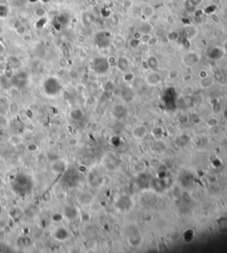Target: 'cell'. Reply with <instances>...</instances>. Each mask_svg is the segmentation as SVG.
<instances>
[{"label":"cell","mask_w":227,"mask_h":253,"mask_svg":"<svg viewBox=\"0 0 227 253\" xmlns=\"http://www.w3.org/2000/svg\"><path fill=\"white\" fill-rule=\"evenodd\" d=\"M12 190L18 195L26 196L32 191L33 181L30 176L25 173H17L12 182Z\"/></svg>","instance_id":"obj_1"},{"label":"cell","mask_w":227,"mask_h":253,"mask_svg":"<svg viewBox=\"0 0 227 253\" xmlns=\"http://www.w3.org/2000/svg\"><path fill=\"white\" fill-rule=\"evenodd\" d=\"M43 91L48 97H56L62 91V85L57 77L50 76L44 81Z\"/></svg>","instance_id":"obj_2"},{"label":"cell","mask_w":227,"mask_h":253,"mask_svg":"<svg viewBox=\"0 0 227 253\" xmlns=\"http://www.w3.org/2000/svg\"><path fill=\"white\" fill-rule=\"evenodd\" d=\"M110 64L107 58L104 57H96L91 63V67L93 72L97 74H105L110 68Z\"/></svg>","instance_id":"obj_3"},{"label":"cell","mask_w":227,"mask_h":253,"mask_svg":"<svg viewBox=\"0 0 227 253\" xmlns=\"http://www.w3.org/2000/svg\"><path fill=\"white\" fill-rule=\"evenodd\" d=\"M95 42L99 47L107 48L111 43V33L107 30L98 32L95 36Z\"/></svg>","instance_id":"obj_4"},{"label":"cell","mask_w":227,"mask_h":253,"mask_svg":"<svg viewBox=\"0 0 227 253\" xmlns=\"http://www.w3.org/2000/svg\"><path fill=\"white\" fill-rule=\"evenodd\" d=\"M162 81V76L158 70H151L145 76V82L150 87H156Z\"/></svg>","instance_id":"obj_5"},{"label":"cell","mask_w":227,"mask_h":253,"mask_svg":"<svg viewBox=\"0 0 227 253\" xmlns=\"http://www.w3.org/2000/svg\"><path fill=\"white\" fill-rule=\"evenodd\" d=\"M225 54V51L224 49L223 46H219V45H215V46H211L210 48H208V50L207 51V56L210 60L217 61L220 60Z\"/></svg>","instance_id":"obj_6"},{"label":"cell","mask_w":227,"mask_h":253,"mask_svg":"<svg viewBox=\"0 0 227 253\" xmlns=\"http://www.w3.org/2000/svg\"><path fill=\"white\" fill-rule=\"evenodd\" d=\"M127 241L130 246L137 248L139 247L143 243V237L138 229H131V233L128 234Z\"/></svg>","instance_id":"obj_7"},{"label":"cell","mask_w":227,"mask_h":253,"mask_svg":"<svg viewBox=\"0 0 227 253\" xmlns=\"http://www.w3.org/2000/svg\"><path fill=\"white\" fill-rule=\"evenodd\" d=\"M200 60H201V57L197 52L189 51L183 56L182 62L187 67H192L197 65L200 62Z\"/></svg>","instance_id":"obj_8"},{"label":"cell","mask_w":227,"mask_h":253,"mask_svg":"<svg viewBox=\"0 0 227 253\" xmlns=\"http://www.w3.org/2000/svg\"><path fill=\"white\" fill-rule=\"evenodd\" d=\"M62 214L64 216V219H66L69 221H75L79 218L80 212H79L78 208H76L74 205H67L63 209Z\"/></svg>","instance_id":"obj_9"},{"label":"cell","mask_w":227,"mask_h":253,"mask_svg":"<svg viewBox=\"0 0 227 253\" xmlns=\"http://www.w3.org/2000/svg\"><path fill=\"white\" fill-rule=\"evenodd\" d=\"M69 22V17L66 13H61L58 14L54 20H52V26L56 30H61L62 29H65Z\"/></svg>","instance_id":"obj_10"},{"label":"cell","mask_w":227,"mask_h":253,"mask_svg":"<svg viewBox=\"0 0 227 253\" xmlns=\"http://www.w3.org/2000/svg\"><path fill=\"white\" fill-rule=\"evenodd\" d=\"M28 74L25 72H18L17 74H13L11 78V82L12 85L16 87H22L27 84L28 81Z\"/></svg>","instance_id":"obj_11"},{"label":"cell","mask_w":227,"mask_h":253,"mask_svg":"<svg viewBox=\"0 0 227 253\" xmlns=\"http://www.w3.org/2000/svg\"><path fill=\"white\" fill-rule=\"evenodd\" d=\"M116 208L122 212L129 211L132 208V200L128 196H122L116 201Z\"/></svg>","instance_id":"obj_12"},{"label":"cell","mask_w":227,"mask_h":253,"mask_svg":"<svg viewBox=\"0 0 227 253\" xmlns=\"http://www.w3.org/2000/svg\"><path fill=\"white\" fill-rule=\"evenodd\" d=\"M116 68L121 72V73H125L129 71L131 68V61L130 60L125 57V56H120L116 59V63H115Z\"/></svg>","instance_id":"obj_13"},{"label":"cell","mask_w":227,"mask_h":253,"mask_svg":"<svg viewBox=\"0 0 227 253\" xmlns=\"http://www.w3.org/2000/svg\"><path fill=\"white\" fill-rule=\"evenodd\" d=\"M51 170L55 174H63L67 170V163L63 159H57L53 160L51 164Z\"/></svg>","instance_id":"obj_14"},{"label":"cell","mask_w":227,"mask_h":253,"mask_svg":"<svg viewBox=\"0 0 227 253\" xmlns=\"http://www.w3.org/2000/svg\"><path fill=\"white\" fill-rule=\"evenodd\" d=\"M63 182L66 184H68L69 187H72L74 184H75V182H77L78 176L76 171H75L74 169H69V170H66L63 173Z\"/></svg>","instance_id":"obj_15"},{"label":"cell","mask_w":227,"mask_h":253,"mask_svg":"<svg viewBox=\"0 0 227 253\" xmlns=\"http://www.w3.org/2000/svg\"><path fill=\"white\" fill-rule=\"evenodd\" d=\"M53 237L59 242L67 241L69 237V232L65 227H59L53 232Z\"/></svg>","instance_id":"obj_16"},{"label":"cell","mask_w":227,"mask_h":253,"mask_svg":"<svg viewBox=\"0 0 227 253\" xmlns=\"http://www.w3.org/2000/svg\"><path fill=\"white\" fill-rule=\"evenodd\" d=\"M112 113L116 120H122L127 113L126 106L123 104H116L113 105V109H112Z\"/></svg>","instance_id":"obj_17"},{"label":"cell","mask_w":227,"mask_h":253,"mask_svg":"<svg viewBox=\"0 0 227 253\" xmlns=\"http://www.w3.org/2000/svg\"><path fill=\"white\" fill-rule=\"evenodd\" d=\"M147 135V128L143 125L135 127L132 130V136L137 140H142Z\"/></svg>","instance_id":"obj_18"},{"label":"cell","mask_w":227,"mask_h":253,"mask_svg":"<svg viewBox=\"0 0 227 253\" xmlns=\"http://www.w3.org/2000/svg\"><path fill=\"white\" fill-rule=\"evenodd\" d=\"M200 88L202 90H208L215 85V81L211 76H207L205 78H201L199 81Z\"/></svg>","instance_id":"obj_19"},{"label":"cell","mask_w":227,"mask_h":253,"mask_svg":"<svg viewBox=\"0 0 227 253\" xmlns=\"http://www.w3.org/2000/svg\"><path fill=\"white\" fill-rule=\"evenodd\" d=\"M165 134V130L161 126H156L151 130V135L155 141H160L163 138Z\"/></svg>","instance_id":"obj_20"},{"label":"cell","mask_w":227,"mask_h":253,"mask_svg":"<svg viewBox=\"0 0 227 253\" xmlns=\"http://www.w3.org/2000/svg\"><path fill=\"white\" fill-rule=\"evenodd\" d=\"M93 196L89 192H82L78 197V201L82 205H89L93 202Z\"/></svg>","instance_id":"obj_21"},{"label":"cell","mask_w":227,"mask_h":253,"mask_svg":"<svg viewBox=\"0 0 227 253\" xmlns=\"http://www.w3.org/2000/svg\"><path fill=\"white\" fill-rule=\"evenodd\" d=\"M145 63H146L147 68L150 70L155 71V70H158V68H159V60L157 57H155L154 55L149 56L145 61Z\"/></svg>","instance_id":"obj_22"},{"label":"cell","mask_w":227,"mask_h":253,"mask_svg":"<svg viewBox=\"0 0 227 253\" xmlns=\"http://www.w3.org/2000/svg\"><path fill=\"white\" fill-rule=\"evenodd\" d=\"M69 116L75 121H80L84 118V112L80 108H74L69 112Z\"/></svg>","instance_id":"obj_23"},{"label":"cell","mask_w":227,"mask_h":253,"mask_svg":"<svg viewBox=\"0 0 227 253\" xmlns=\"http://www.w3.org/2000/svg\"><path fill=\"white\" fill-rule=\"evenodd\" d=\"M16 244H17L18 248H20V249L28 248L31 244L30 238L29 236H20V237H18V239L16 241Z\"/></svg>","instance_id":"obj_24"},{"label":"cell","mask_w":227,"mask_h":253,"mask_svg":"<svg viewBox=\"0 0 227 253\" xmlns=\"http://www.w3.org/2000/svg\"><path fill=\"white\" fill-rule=\"evenodd\" d=\"M211 110H212V112L214 115H220L223 111H224V108H223V105L220 102L215 99L214 102L211 103Z\"/></svg>","instance_id":"obj_25"},{"label":"cell","mask_w":227,"mask_h":253,"mask_svg":"<svg viewBox=\"0 0 227 253\" xmlns=\"http://www.w3.org/2000/svg\"><path fill=\"white\" fill-rule=\"evenodd\" d=\"M9 102L5 97H1L0 98V114L1 115H5L8 112L9 109Z\"/></svg>","instance_id":"obj_26"},{"label":"cell","mask_w":227,"mask_h":253,"mask_svg":"<svg viewBox=\"0 0 227 253\" xmlns=\"http://www.w3.org/2000/svg\"><path fill=\"white\" fill-rule=\"evenodd\" d=\"M146 164L144 161H138L133 166V171L138 174H142L146 170Z\"/></svg>","instance_id":"obj_27"},{"label":"cell","mask_w":227,"mask_h":253,"mask_svg":"<svg viewBox=\"0 0 227 253\" xmlns=\"http://www.w3.org/2000/svg\"><path fill=\"white\" fill-rule=\"evenodd\" d=\"M141 12H142V14H143L144 17L147 18V19H150V18H152V17L154 16V14H155V9H154V7L151 6V5H145V6H144V7L142 8Z\"/></svg>","instance_id":"obj_28"},{"label":"cell","mask_w":227,"mask_h":253,"mask_svg":"<svg viewBox=\"0 0 227 253\" xmlns=\"http://www.w3.org/2000/svg\"><path fill=\"white\" fill-rule=\"evenodd\" d=\"M135 78H136L135 74L133 73V72L130 71V70H129V71L125 72V73H124L123 77H122L123 81H124L125 83H131V82H133L135 80Z\"/></svg>","instance_id":"obj_29"},{"label":"cell","mask_w":227,"mask_h":253,"mask_svg":"<svg viewBox=\"0 0 227 253\" xmlns=\"http://www.w3.org/2000/svg\"><path fill=\"white\" fill-rule=\"evenodd\" d=\"M8 142H9V143H10L11 145H12V146H18V145H20L21 143H22V142H23V138H22V136L20 135H13L10 136Z\"/></svg>","instance_id":"obj_30"},{"label":"cell","mask_w":227,"mask_h":253,"mask_svg":"<svg viewBox=\"0 0 227 253\" xmlns=\"http://www.w3.org/2000/svg\"><path fill=\"white\" fill-rule=\"evenodd\" d=\"M10 216L12 220L14 221H19L22 216V211L18 207H14L10 211Z\"/></svg>","instance_id":"obj_31"},{"label":"cell","mask_w":227,"mask_h":253,"mask_svg":"<svg viewBox=\"0 0 227 253\" xmlns=\"http://www.w3.org/2000/svg\"><path fill=\"white\" fill-rule=\"evenodd\" d=\"M166 37L168 38V40L170 42H174L177 41L180 37V34L177 31H170L169 33L166 34Z\"/></svg>","instance_id":"obj_32"},{"label":"cell","mask_w":227,"mask_h":253,"mask_svg":"<svg viewBox=\"0 0 227 253\" xmlns=\"http://www.w3.org/2000/svg\"><path fill=\"white\" fill-rule=\"evenodd\" d=\"M180 75V72L179 70L177 69H171L168 72V74H167V77L171 80V81H174L176 79H177Z\"/></svg>","instance_id":"obj_33"},{"label":"cell","mask_w":227,"mask_h":253,"mask_svg":"<svg viewBox=\"0 0 227 253\" xmlns=\"http://www.w3.org/2000/svg\"><path fill=\"white\" fill-rule=\"evenodd\" d=\"M218 124H219V120L217 119V117H211V118H209L206 121L207 127L209 128L217 127Z\"/></svg>","instance_id":"obj_34"},{"label":"cell","mask_w":227,"mask_h":253,"mask_svg":"<svg viewBox=\"0 0 227 253\" xmlns=\"http://www.w3.org/2000/svg\"><path fill=\"white\" fill-rule=\"evenodd\" d=\"M151 31H152V27L149 23L147 22H145L141 25L140 29H139V32L142 33V34H151Z\"/></svg>","instance_id":"obj_35"},{"label":"cell","mask_w":227,"mask_h":253,"mask_svg":"<svg viewBox=\"0 0 227 253\" xmlns=\"http://www.w3.org/2000/svg\"><path fill=\"white\" fill-rule=\"evenodd\" d=\"M7 14H8V7H7V5L0 4V17L1 18L6 17Z\"/></svg>","instance_id":"obj_36"},{"label":"cell","mask_w":227,"mask_h":253,"mask_svg":"<svg viewBox=\"0 0 227 253\" xmlns=\"http://www.w3.org/2000/svg\"><path fill=\"white\" fill-rule=\"evenodd\" d=\"M186 9L189 12H194L196 11V6L190 1V0H186Z\"/></svg>","instance_id":"obj_37"},{"label":"cell","mask_w":227,"mask_h":253,"mask_svg":"<svg viewBox=\"0 0 227 253\" xmlns=\"http://www.w3.org/2000/svg\"><path fill=\"white\" fill-rule=\"evenodd\" d=\"M18 111H19V105L17 104V103H11L10 104H9V109H8V111H10V112H12V114L14 113H17L18 112Z\"/></svg>","instance_id":"obj_38"},{"label":"cell","mask_w":227,"mask_h":253,"mask_svg":"<svg viewBox=\"0 0 227 253\" xmlns=\"http://www.w3.org/2000/svg\"><path fill=\"white\" fill-rule=\"evenodd\" d=\"M78 142H79V141H78V139H77L76 137H70V138L68 140L67 144H68L69 147H75V146H76V145L78 144Z\"/></svg>","instance_id":"obj_39"},{"label":"cell","mask_w":227,"mask_h":253,"mask_svg":"<svg viewBox=\"0 0 227 253\" xmlns=\"http://www.w3.org/2000/svg\"><path fill=\"white\" fill-rule=\"evenodd\" d=\"M17 61H20L17 58H14V57H11V58H9V64H10V66L13 68H16V67H20V65L21 64H16L15 62H17Z\"/></svg>","instance_id":"obj_40"},{"label":"cell","mask_w":227,"mask_h":253,"mask_svg":"<svg viewBox=\"0 0 227 253\" xmlns=\"http://www.w3.org/2000/svg\"><path fill=\"white\" fill-rule=\"evenodd\" d=\"M183 93H184V95L186 96V97L191 96V95L194 93V89H193V87H192V86H186V87H185L184 90H183Z\"/></svg>","instance_id":"obj_41"},{"label":"cell","mask_w":227,"mask_h":253,"mask_svg":"<svg viewBox=\"0 0 227 253\" xmlns=\"http://www.w3.org/2000/svg\"><path fill=\"white\" fill-rule=\"evenodd\" d=\"M45 13H46V12H45V10L44 8H37V10L35 11V15L37 17H38V18L44 17L45 15Z\"/></svg>","instance_id":"obj_42"},{"label":"cell","mask_w":227,"mask_h":253,"mask_svg":"<svg viewBox=\"0 0 227 253\" xmlns=\"http://www.w3.org/2000/svg\"><path fill=\"white\" fill-rule=\"evenodd\" d=\"M63 219H64V216H63V214H61V213H55L52 216V221H55V222H60V221H61Z\"/></svg>","instance_id":"obj_43"},{"label":"cell","mask_w":227,"mask_h":253,"mask_svg":"<svg viewBox=\"0 0 227 253\" xmlns=\"http://www.w3.org/2000/svg\"><path fill=\"white\" fill-rule=\"evenodd\" d=\"M152 36H153L151 34H142V36H141L140 40L142 41L143 43H147L150 41V39L152 38Z\"/></svg>","instance_id":"obj_44"},{"label":"cell","mask_w":227,"mask_h":253,"mask_svg":"<svg viewBox=\"0 0 227 253\" xmlns=\"http://www.w3.org/2000/svg\"><path fill=\"white\" fill-rule=\"evenodd\" d=\"M37 144H35V143H30L28 146H27V150L29 151L30 152H36L37 150Z\"/></svg>","instance_id":"obj_45"},{"label":"cell","mask_w":227,"mask_h":253,"mask_svg":"<svg viewBox=\"0 0 227 253\" xmlns=\"http://www.w3.org/2000/svg\"><path fill=\"white\" fill-rule=\"evenodd\" d=\"M139 43H140V40L133 38L132 40H131L130 44H131V46L132 48H136V47H138V46L139 45Z\"/></svg>","instance_id":"obj_46"},{"label":"cell","mask_w":227,"mask_h":253,"mask_svg":"<svg viewBox=\"0 0 227 253\" xmlns=\"http://www.w3.org/2000/svg\"><path fill=\"white\" fill-rule=\"evenodd\" d=\"M42 197H43L44 201L48 202V201H50V200H51V194H50L49 192L44 193V194H43V196H42Z\"/></svg>","instance_id":"obj_47"},{"label":"cell","mask_w":227,"mask_h":253,"mask_svg":"<svg viewBox=\"0 0 227 253\" xmlns=\"http://www.w3.org/2000/svg\"><path fill=\"white\" fill-rule=\"evenodd\" d=\"M199 76H200V79L205 78L207 76H208V71H206V70L202 69V70H201L200 73H199Z\"/></svg>","instance_id":"obj_48"},{"label":"cell","mask_w":227,"mask_h":253,"mask_svg":"<svg viewBox=\"0 0 227 253\" xmlns=\"http://www.w3.org/2000/svg\"><path fill=\"white\" fill-rule=\"evenodd\" d=\"M133 5V2L131 0H125L124 3V6L125 8H131Z\"/></svg>","instance_id":"obj_49"},{"label":"cell","mask_w":227,"mask_h":253,"mask_svg":"<svg viewBox=\"0 0 227 253\" xmlns=\"http://www.w3.org/2000/svg\"><path fill=\"white\" fill-rule=\"evenodd\" d=\"M158 38L156 37V36H152V38L150 39V41L147 43V44H149V45H155V44H156L157 43H158Z\"/></svg>","instance_id":"obj_50"},{"label":"cell","mask_w":227,"mask_h":253,"mask_svg":"<svg viewBox=\"0 0 227 253\" xmlns=\"http://www.w3.org/2000/svg\"><path fill=\"white\" fill-rule=\"evenodd\" d=\"M167 21H168L170 25H172V24L175 23V18H174L172 15H169V16L167 17Z\"/></svg>","instance_id":"obj_51"},{"label":"cell","mask_w":227,"mask_h":253,"mask_svg":"<svg viewBox=\"0 0 227 253\" xmlns=\"http://www.w3.org/2000/svg\"><path fill=\"white\" fill-rule=\"evenodd\" d=\"M107 60H108V62H109L110 66H112V65H114V66H115V63H116V58H114V57H110V58H108V59H107Z\"/></svg>","instance_id":"obj_52"},{"label":"cell","mask_w":227,"mask_h":253,"mask_svg":"<svg viewBox=\"0 0 227 253\" xmlns=\"http://www.w3.org/2000/svg\"><path fill=\"white\" fill-rule=\"evenodd\" d=\"M190 1H191V2H192V3H193V4H194V5L197 7L198 5H200L202 3V1H203V0H190Z\"/></svg>","instance_id":"obj_53"},{"label":"cell","mask_w":227,"mask_h":253,"mask_svg":"<svg viewBox=\"0 0 227 253\" xmlns=\"http://www.w3.org/2000/svg\"><path fill=\"white\" fill-rule=\"evenodd\" d=\"M192 79H193V76L191 74H186V76H184V78H183L184 81H191Z\"/></svg>","instance_id":"obj_54"},{"label":"cell","mask_w":227,"mask_h":253,"mask_svg":"<svg viewBox=\"0 0 227 253\" xmlns=\"http://www.w3.org/2000/svg\"><path fill=\"white\" fill-rule=\"evenodd\" d=\"M4 251H7V250H6V248L5 247L4 244L0 243V252H4Z\"/></svg>","instance_id":"obj_55"},{"label":"cell","mask_w":227,"mask_h":253,"mask_svg":"<svg viewBox=\"0 0 227 253\" xmlns=\"http://www.w3.org/2000/svg\"><path fill=\"white\" fill-rule=\"evenodd\" d=\"M5 50V46H4V44L0 42V54L4 53Z\"/></svg>","instance_id":"obj_56"},{"label":"cell","mask_w":227,"mask_h":253,"mask_svg":"<svg viewBox=\"0 0 227 253\" xmlns=\"http://www.w3.org/2000/svg\"><path fill=\"white\" fill-rule=\"evenodd\" d=\"M223 47H224V49H225V52H227V39L225 40V42L224 43V45H223Z\"/></svg>","instance_id":"obj_57"},{"label":"cell","mask_w":227,"mask_h":253,"mask_svg":"<svg viewBox=\"0 0 227 253\" xmlns=\"http://www.w3.org/2000/svg\"><path fill=\"white\" fill-rule=\"evenodd\" d=\"M3 185H4V181H3V179H2V177L0 176V189H2V187H3Z\"/></svg>","instance_id":"obj_58"},{"label":"cell","mask_w":227,"mask_h":253,"mask_svg":"<svg viewBox=\"0 0 227 253\" xmlns=\"http://www.w3.org/2000/svg\"><path fill=\"white\" fill-rule=\"evenodd\" d=\"M42 1H44V2H48L49 0H42Z\"/></svg>","instance_id":"obj_59"},{"label":"cell","mask_w":227,"mask_h":253,"mask_svg":"<svg viewBox=\"0 0 227 253\" xmlns=\"http://www.w3.org/2000/svg\"><path fill=\"white\" fill-rule=\"evenodd\" d=\"M226 174H227V170H226Z\"/></svg>","instance_id":"obj_60"}]
</instances>
